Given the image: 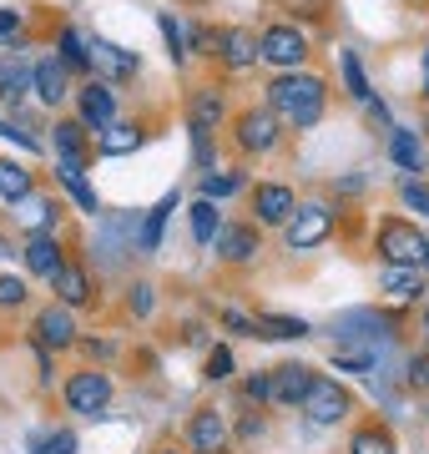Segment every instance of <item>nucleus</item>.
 Segmentation results:
<instances>
[{"instance_id": "9", "label": "nucleus", "mask_w": 429, "mask_h": 454, "mask_svg": "<svg viewBox=\"0 0 429 454\" xmlns=\"http://www.w3.org/2000/svg\"><path fill=\"white\" fill-rule=\"evenodd\" d=\"M31 91L41 97V106H61L71 97V82H66V61L61 56H41L31 71Z\"/></svg>"}, {"instance_id": "18", "label": "nucleus", "mask_w": 429, "mask_h": 454, "mask_svg": "<svg viewBox=\"0 0 429 454\" xmlns=\"http://www.w3.org/2000/svg\"><path fill=\"white\" fill-rule=\"evenodd\" d=\"M51 288H56V298H61V309L91 303V283H86V273L76 268V262H61V273L51 278Z\"/></svg>"}, {"instance_id": "34", "label": "nucleus", "mask_w": 429, "mask_h": 454, "mask_svg": "<svg viewBox=\"0 0 429 454\" xmlns=\"http://www.w3.org/2000/svg\"><path fill=\"white\" fill-rule=\"evenodd\" d=\"M339 66H344V82H348V97H359V101H369V76H363V66H359V56H354V51H344V56H339Z\"/></svg>"}, {"instance_id": "28", "label": "nucleus", "mask_w": 429, "mask_h": 454, "mask_svg": "<svg viewBox=\"0 0 429 454\" xmlns=\"http://www.w3.org/2000/svg\"><path fill=\"white\" fill-rule=\"evenodd\" d=\"M136 146H142V131L127 127V121H112V127L101 131V152H106V157H127Z\"/></svg>"}, {"instance_id": "38", "label": "nucleus", "mask_w": 429, "mask_h": 454, "mask_svg": "<svg viewBox=\"0 0 429 454\" xmlns=\"http://www.w3.org/2000/svg\"><path fill=\"white\" fill-rule=\"evenodd\" d=\"M228 373H232V348H213V354H207V369H202V379L222 384Z\"/></svg>"}, {"instance_id": "33", "label": "nucleus", "mask_w": 429, "mask_h": 454, "mask_svg": "<svg viewBox=\"0 0 429 454\" xmlns=\"http://www.w3.org/2000/svg\"><path fill=\"white\" fill-rule=\"evenodd\" d=\"M76 450V434L71 429H46V434L31 439V454H71Z\"/></svg>"}, {"instance_id": "26", "label": "nucleus", "mask_w": 429, "mask_h": 454, "mask_svg": "<svg viewBox=\"0 0 429 454\" xmlns=\"http://www.w3.org/2000/svg\"><path fill=\"white\" fill-rule=\"evenodd\" d=\"M217 227H222V217H217V202L198 197V202H192V238H198V247H213V243H217Z\"/></svg>"}, {"instance_id": "14", "label": "nucleus", "mask_w": 429, "mask_h": 454, "mask_svg": "<svg viewBox=\"0 0 429 454\" xmlns=\"http://www.w3.org/2000/svg\"><path fill=\"white\" fill-rule=\"evenodd\" d=\"M253 207H258V223H273V227H283L288 217L298 212V197L283 187V182H263L258 192H253Z\"/></svg>"}, {"instance_id": "24", "label": "nucleus", "mask_w": 429, "mask_h": 454, "mask_svg": "<svg viewBox=\"0 0 429 454\" xmlns=\"http://www.w3.org/2000/svg\"><path fill=\"white\" fill-rule=\"evenodd\" d=\"M389 157H394L404 172H419V167H425V146H419V131L394 127V137H389Z\"/></svg>"}, {"instance_id": "25", "label": "nucleus", "mask_w": 429, "mask_h": 454, "mask_svg": "<svg viewBox=\"0 0 429 454\" xmlns=\"http://www.w3.org/2000/svg\"><path fill=\"white\" fill-rule=\"evenodd\" d=\"M26 197H31V172H26L20 162H0V202L16 207V202H26Z\"/></svg>"}, {"instance_id": "5", "label": "nucleus", "mask_w": 429, "mask_h": 454, "mask_svg": "<svg viewBox=\"0 0 429 454\" xmlns=\"http://www.w3.org/2000/svg\"><path fill=\"white\" fill-rule=\"evenodd\" d=\"M258 46H263V61L278 66V71H298L303 56H308V35L298 31V26H268L258 35Z\"/></svg>"}, {"instance_id": "1", "label": "nucleus", "mask_w": 429, "mask_h": 454, "mask_svg": "<svg viewBox=\"0 0 429 454\" xmlns=\"http://www.w3.org/2000/svg\"><path fill=\"white\" fill-rule=\"evenodd\" d=\"M324 82L308 76V71H283L278 82L268 86V101H273V116L288 121V127H314L324 116Z\"/></svg>"}, {"instance_id": "22", "label": "nucleus", "mask_w": 429, "mask_h": 454, "mask_svg": "<svg viewBox=\"0 0 429 454\" xmlns=\"http://www.w3.org/2000/svg\"><path fill=\"white\" fill-rule=\"evenodd\" d=\"M222 91H213V86H202L198 97H192V112H187V127L192 131H213L217 121H222Z\"/></svg>"}, {"instance_id": "12", "label": "nucleus", "mask_w": 429, "mask_h": 454, "mask_svg": "<svg viewBox=\"0 0 429 454\" xmlns=\"http://www.w3.org/2000/svg\"><path fill=\"white\" fill-rule=\"evenodd\" d=\"M187 439H192L198 454H228V424H222L217 409H198L192 424H187Z\"/></svg>"}, {"instance_id": "31", "label": "nucleus", "mask_w": 429, "mask_h": 454, "mask_svg": "<svg viewBox=\"0 0 429 454\" xmlns=\"http://www.w3.org/2000/svg\"><path fill=\"white\" fill-rule=\"evenodd\" d=\"M258 333H263V339H303L308 324H303V318H283V313H263V318H258Z\"/></svg>"}, {"instance_id": "21", "label": "nucleus", "mask_w": 429, "mask_h": 454, "mask_svg": "<svg viewBox=\"0 0 429 454\" xmlns=\"http://www.w3.org/2000/svg\"><path fill=\"white\" fill-rule=\"evenodd\" d=\"M56 162L61 167L86 162V127L82 121H56Z\"/></svg>"}, {"instance_id": "19", "label": "nucleus", "mask_w": 429, "mask_h": 454, "mask_svg": "<svg viewBox=\"0 0 429 454\" xmlns=\"http://www.w3.org/2000/svg\"><path fill=\"white\" fill-rule=\"evenodd\" d=\"M217 253L228 262H248L258 253V232L253 227H238V223H222L217 227Z\"/></svg>"}, {"instance_id": "41", "label": "nucleus", "mask_w": 429, "mask_h": 454, "mask_svg": "<svg viewBox=\"0 0 429 454\" xmlns=\"http://www.w3.org/2000/svg\"><path fill=\"white\" fill-rule=\"evenodd\" d=\"M404 207H414V212L429 217V187L425 182H404Z\"/></svg>"}, {"instance_id": "39", "label": "nucleus", "mask_w": 429, "mask_h": 454, "mask_svg": "<svg viewBox=\"0 0 429 454\" xmlns=\"http://www.w3.org/2000/svg\"><path fill=\"white\" fill-rule=\"evenodd\" d=\"M26 303V278H0V309H20Z\"/></svg>"}, {"instance_id": "36", "label": "nucleus", "mask_w": 429, "mask_h": 454, "mask_svg": "<svg viewBox=\"0 0 429 454\" xmlns=\"http://www.w3.org/2000/svg\"><path fill=\"white\" fill-rule=\"evenodd\" d=\"M348 454H394V439L379 434V429H363V434H354Z\"/></svg>"}, {"instance_id": "44", "label": "nucleus", "mask_w": 429, "mask_h": 454, "mask_svg": "<svg viewBox=\"0 0 429 454\" xmlns=\"http://www.w3.org/2000/svg\"><path fill=\"white\" fill-rule=\"evenodd\" d=\"M20 31V11H0V46Z\"/></svg>"}, {"instance_id": "13", "label": "nucleus", "mask_w": 429, "mask_h": 454, "mask_svg": "<svg viewBox=\"0 0 429 454\" xmlns=\"http://www.w3.org/2000/svg\"><path fill=\"white\" fill-rule=\"evenodd\" d=\"M31 71H35V66L26 61L20 51H0V101L20 106L26 91H31Z\"/></svg>"}, {"instance_id": "27", "label": "nucleus", "mask_w": 429, "mask_h": 454, "mask_svg": "<svg viewBox=\"0 0 429 454\" xmlns=\"http://www.w3.org/2000/svg\"><path fill=\"white\" fill-rule=\"evenodd\" d=\"M61 61H66V71H91V41L76 26L61 31Z\"/></svg>"}, {"instance_id": "23", "label": "nucleus", "mask_w": 429, "mask_h": 454, "mask_svg": "<svg viewBox=\"0 0 429 454\" xmlns=\"http://www.w3.org/2000/svg\"><path fill=\"white\" fill-rule=\"evenodd\" d=\"M16 223H26L31 232H56V202L31 192L26 202H16Z\"/></svg>"}, {"instance_id": "6", "label": "nucleus", "mask_w": 429, "mask_h": 454, "mask_svg": "<svg viewBox=\"0 0 429 454\" xmlns=\"http://www.w3.org/2000/svg\"><path fill=\"white\" fill-rule=\"evenodd\" d=\"M303 414L314 424H339L348 414V394L339 389V379H318L308 384V394H303Z\"/></svg>"}, {"instance_id": "45", "label": "nucleus", "mask_w": 429, "mask_h": 454, "mask_svg": "<svg viewBox=\"0 0 429 454\" xmlns=\"http://www.w3.org/2000/svg\"><path fill=\"white\" fill-rule=\"evenodd\" d=\"M410 379H414V384H429V364H425V358H414V364H410Z\"/></svg>"}, {"instance_id": "40", "label": "nucleus", "mask_w": 429, "mask_h": 454, "mask_svg": "<svg viewBox=\"0 0 429 454\" xmlns=\"http://www.w3.org/2000/svg\"><path fill=\"white\" fill-rule=\"evenodd\" d=\"M0 137H5V142H16V146H26V152H41V142H35L31 131H20L16 121H5V116H0Z\"/></svg>"}, {"instance_id": "8", "label": "nucleus", "mask_w": 429, "mask_h": 454, "mask_svg": "<svg viewBox=\"0 0 429 454\" xmlns=\"http://www.w3.org/2000/svg\"><path fill=\"white\" fill-rule=\"evenodd\" d=\"M116 116V91L106 82H86L82 91H76V121H82L86 131H106Z\"/></svg>"}, {"instance_id": "10", "label": "nucleus", "mask_w": 429, "mask_h": 454, "mask_svg": "<svg viewBox=\"0 0 429 454\" xmlns=\"http://www.w3.org/2000/svg\"><path fill=\"white\" fill-rule=\"evenodd\" d=\"M238 146L243 152H273L278 146V116L273 112H243L238 116Z\"/></svg>"}, {"instance_id": "15", "label": "nucleus", "mask_w": 429, "mask_h": 454, "mask_svg": "<svg viewBox=\"0 0 429 454\" xmlns=\"http://www.w3.org/2000/svg\"><path fill=\"white\" fill-rule=\"evenodd\" d=\"M61 243H56V232H31L26 238V268H31L35 278H56L61 273Z\"/></svg>"}, {"instance_id": "32", "label": "nucleus", "mask_w": 429, "mask_h": 454, "mask_svg": "<svg viewBox=\"0 0 429 454\" xmlns=\"http://www.w3.org/2000/svg\"><path fill=\"white\" fill-rule=\"evenodd\" d=\"M333 369L369 373V369H374V348H348V343H339V348H333Z\"/></svg>"}, {"instance_id": "20", "label": "nucleus", "mask_w": 429, "mask_h": 454, "mask_svg": "<svg viewBox=\"0 0 429 454\" xmlns=\"http://www.w3.org/2000/svg\"><path fill=\"white\" fill-rule=\"evenodd\" d=\"M308 384H314V373L303 369V364H283V369L273 373V399H278V404H303Z\"/></svg>"}, {"instance_id": "42", "label": "nucleus", "mask_w": 429, "mask_h": 454, "mask_svg": "<svg viewBox=\"0 0 429 454\" xmlns=\"http://www.w3.org/2000/svg\"><path fill=\"white\" fill-rule=\"evenodd\" d=\"M243 389H248V399H273V373H253Z\"/></svg>"}, {"instance_id": "17", "label": "nucleus", "mask_w": 429, "mask_h": 454, "mask_svg": "<svg viewBox=\"0 0 429 454\" xmlns=\"http://www.w3.org/2000/svg\"><path fill=\"white\" fill-rule=\"evenodd\" d=\"M379 288L389 293V298H399V303H410V298L429 293V288H425V273H419V268H399V262H384Z\"/></svg>"}, {"instance_id": "4", "label": "nucleus", "mask_w": 429, "mask_h": 454, "mask_svg": "<svg viewBox=\"0 0 429 454\" xmlns=\"http://www.w3.org/2000/svg\"><path fill=\"white\" fill-rule=\"evenodd\" d=\"M329 232H333V212L324 207V202H308V207H298L293 217L283 223V243L293 247V253H303V247H318Z\"/></svg>"}, {"instance_id": "2", "label": "nucleus", "mask_w": 429, "mask_h": 454, "mask_svg": "<svg viewBox=\"0 0 429 454\" xmlns=\"http://www.w3.org/2000/svg\"><path fill=\"white\" fill-rule=\"evenodd\" d=\"M379 253H384V262H399V268H425L429 262V238L419 232V227H410V223H384L379 227Z\"/></svg>"}, {"instance_id": "46", "label": "nucleus", "mask_w": 429, "mask_h": 454, "mask_svg": "<svg viewBox=\"0 0 429 454\" xmlns=\"http://www.w3.org/2000/svg\"><path fill=\"white\" fill-rule=\"evenodd\" d=\"M425 91H429V51H425Z\"/></svg>"}, {"instance_id": "16", "label": "nucleus", "mask_w": 429, "mask_h": 454, "mask_svg": "<svg viewBox=\"0 0 429 454\" xmlns=\"http://www.w3.org/2000/svg\"><path fill=\"white\" fill-rule=\"evenodd\" d=\"M217 46H222V61H228L232 71H248V66L258 61V56H263L258 35L243 31V26H238V31H222V35H217Z\"/></svg>"}, {"instance_id": "35", "label": "nucleus", "mask_w": 429, "mask_h": 454, "mask_svg": "<svg viewBox=\"0 0 429 454\" xmlns=\"http://www.w3.org/2000/svg\"><path fill=\"white\" fill-rule=\"evenodd\" d=\"M238 187H243V177H238V172H222V177H217V172H207V177H202V197H207V202H222V197H232Z\"/></svg>"}, {"instance_id": "29", "label": "nucleus", "mask_w": 429, "mask_h": 454, "mask_svg": "<svg viewBox=\"0 0 429 454\" xmlns=\"http://www.w3.org/2000/svg\"><path fill=\"white\" fill-rule=\"evenodd\" d=\"M56 177L66 182V192L76 197V202H82V212H91V217H97V212H101V202H97V192H91V182H86V172H82V167H56Z\"/></svg>"}, {"instance_id": "37", "label": "nucleus", "mask_w": 429, "mask_h": 454, "mask_svg": "<svg viewBox=\"0 0 429 454\" xmlns=\"http://www.w3.org/2000/svg\"><path fill=\"white\" fill-rule=\"evenodd\" d=\"M157 26H162L167 46H172V61H182V56H187V31H182V20L177 16H162Z\"/></svg>"}, {"instance_id": "7", "label": "nucleus", "mask_w": 429, "mask_h": 454, "mask_svg": "<svg viewBox=\"0 0 429 454\" xmlns=\"http://www.w3.org/2000/svg\"><path fill=\"white\" fill-rule=\"evenodd\" d=\"M91 71H101V82L116 86V82H127V76H136V71H142V56L97 35V41H91Z\"/></svg>"}, {"instance_id": "11", "label": "nucleus", "mask_w": 429, "mask_h": 454, "mask_svg": "<svg viewBox=\"0 0 429 454\" xmlns=\"http://www.w3.org/2000/svg\"><path fill=\"white\" fill-rule=\"evenodd\" d=\"M35 339H41V348H71L76 343V318H71V309L51 303V309L35 313Z\"/></svg>"}, {"instance_id": "3", "label": "nucleus", "mask_w": 429, "mask_h": 454, "mask_svg": "<svg viewBox=\"0 0 429 454\" xmlns=\"http://www.w3.org/2000/svg\"><path fill=\"white\" fill-rule=\"evenodd\" d=\"M66 404H71V414H82V419H97L101 409L112 404V379H106L101 369L71 373V379H66Z\"/></svg>"}, {"instance_id": "43", "label": "nucleus", "mask_w": 429, "mask_h": 454, "mask_svg": "<svg viewBox=\"0 0 429 454\" xmlns=\"http://www.w3.org/2000/svg\"><path fill=\"white\" fill-rule=\"evenodd\" d=\"M132 313H136V318H147V313H152V288H147V283H136V288H132Z\"/></svg>"}, {"instance_id": "47", "label": "nucleus", "mask_w": 429, "mask_h": 454, "mask_svg": "<svg viewBox=\"0 0 429 454\" xmlns=\"http://www.w3.org/2000/svg\"><path fill=\"white\" fill-rule=\"evenodd\" d=\"M162 454H177V450H162Z\"/></svg>"}, {"instance_id": "48", "label": "nucleus", "mask_w": 429, "mask_h": 454, "mask_svg": "<svg viewBox=\"0 0 429 454\" xmlns=\"http://www.w3.org/2000/svg\"><path fill=\"white\" fill-rule=\"evenodd\" d=\"M425 324H429V318H425Z\"/></svg>"}, {"instance_id": "30", "label": "nucleus", "mask_w": 429, "mask_h": 454, "mask_svg": "<svg viewBox=\"0 0 429 454\" xmlns=\"http://www.w3.org/2000/svg\"><path fill=\"white\" fill-rule=\"evenodd\" d=\"M172 207H177V192L162 197V202H157V207L147 212V223H142V238H136V243L147 247V253H152L157 243H162V227H167V212H172Z\"/></svg>"}]
</instances>
